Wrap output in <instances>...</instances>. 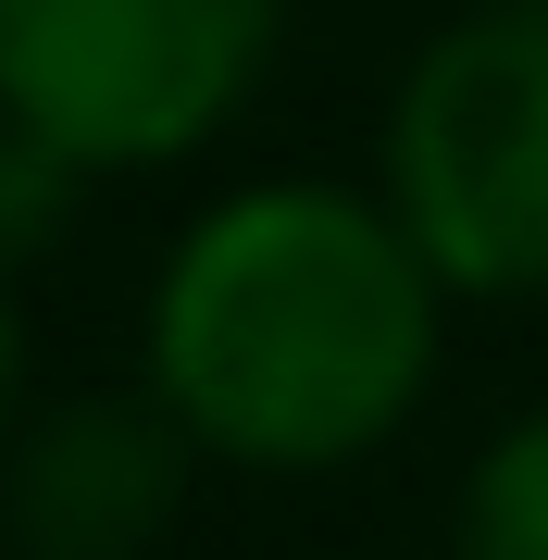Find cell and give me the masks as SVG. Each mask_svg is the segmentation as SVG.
I'll return each mask as SVG.
<instances>
[{"label":"cell","instance_id":"cell-1","mask_svg":"<svg viewBox=\"0 0 548 560\" xmlns=\"http://www.w3.org/2000/svg\"><path fill=\"white\" fill-rule=\"evenodd\" d=\"M448 337L436 261L374 187L275 175L212 200L150 275V399L237 474H349L424 411Z\"/></svg>","mask_w":548,"mask_h":560},{"label":"cell","instance_id":"cell-2","mask_svg":"<svg viewBox=\"0 0 548 560\" xmlns=\"http://www.w3.org/2000/svg\"><path fill=\"white\" fill-rule=\"evenodd\" d=\"M374 200L448 300H548V0H474L411 50Z\"/></svg>","mask_w":548,"mask_h":560},{"label":"cell","instance_id":"cell-3","mask_svg":"<svg viewBox=\"0 0 548 560\" xmlns=\"http://www.w3.org/2000/svg\"><path fill=\"white\" fill-rule=\"evenodd\" d=\"M287 0H0V113L75 175L212 150L275 75Z\"/></svg>","mask_w":548,"mask_h":560},{"label":"cell","instance_id":"cell-4","mask_svg":"<svg viewBox=\"0 0 548 560\" xmlns=\"http://www.w3.org/2000/svg\"><path fill=\"white\" fill-rule=\"evenodd\" d=\"M187 448L163 399H62L0 448V536L13 560H150L187 499Z\"/></svg>","mask_w":548,"mask_h":560},{"label":"cell","instance_id":"cell-5","mask_svg":"<svg viewBox=\"0 0 548 560\" xmlns=\"http://www.w3.org/2000/svg\"><path fill=\"white\" fill-rule=\"evenodd\" d=\"M448 560H548V399L474 448L462 511H448Z\"/></svg>","mask_w":548,"mask_h":560},{"label":"cell","instance_id":"cell-6","mask_svg":"<svg viewBox=\"0 0 548 560\" xmlns=\"http://www.w3.org/2000/svg\"><path fill=\"white\" fill-rule=\"evenodd\" d=\"M75 200H88V175L50 138H25V125L0 113V275H25V261L75 224Z\"/></svg>","mask_w":548,"mask_h":560},{"label":"cell","instance_id":"cell-7","mask_svg":"<svg viewBox=\"0 0 548 560\" xmlns=\"http://www.w3.org/2000/svg\"><path fill=\"white\" fill-rule=\"evenodd\" d=\"M25 423V312H13V275H0V448Z\"/></svg>","mask_w":548,"mask_h":560}]
</instances>
